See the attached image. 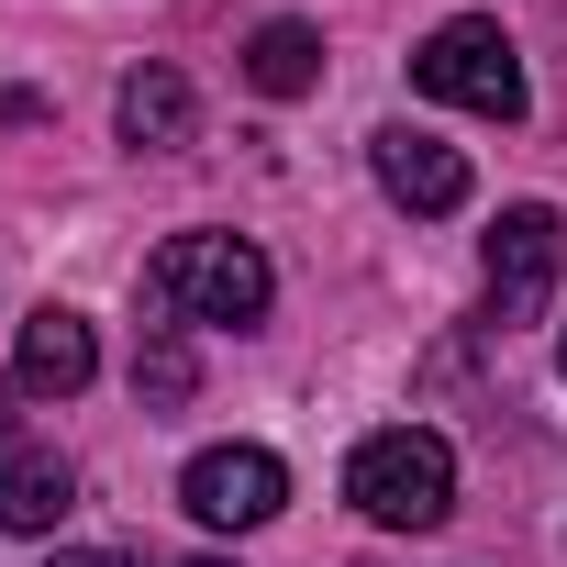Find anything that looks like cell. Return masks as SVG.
<instances>
[{
    "mask_svg": "<svg viewBox=\"0 0 567 567\" xmlns=\"http://www.w3.org/2000/svg\"><path fill=\"white\" fill-rule=\"evenodd\" d=\"M346 501H357L368 523H390V534H434V523L456 512V456H445V434H412V423L368 434V445L346 456Z\"/></svg>",
    "mask_w": 567,
    "mask_h": 567,
    "instance_id": "obj_1",
    "label": "cell"
},
{
    "mask_svg": "<svg viewBox=\"0 0 567 567\" xmlns=\"http://www.w3.org/2000/svg\"><path fill=\"white\" fill-rule=\"evenodd\" d=\"M145 290L178 323H256L267 312V256L245 234H167L156 267H145Z\"/></svg>",
    "mask_w": 567,
    "mask_h": 567,
    "instance_id": "obj_2",
    "label": "cell"
},
{
    "mask_svg": "<svg viewBox=\"0 0 567 567\" xmlns=\"http://www.w3.org/2000/svg\"><path fill=\"white\" fill-rule=\"evenodd\" d=\"M412 90L423 101H456V112H478V123H523V56H512V34L501 23H434L423 45H412Z\"/></svg>",
    "mask_w": 567,
    "mask_h": 567,
    "instance_id": "obj_3",
    "label": "cell"
},
{
    "mask_svg": "<svg viewBox=\"0 0 567 567\" xmlns=\"http://www.w3.org/2000/svg\"><path fill=\"white\" fill-rule=\"evenodd\" d=\"M178 501L200 523H223V534H256V523H278V501H290V467H278L267 445H212V456H189Z\"/></svg>",
    "mask_w": 567,
    "mask_h": 567,
    "instance_id": "obj_4",
    "label": "cell"
},
{
    "mask_svg": "<svg viewBox=\"0 0 567 567\" xmlns=\"http://www.w3.org/2000/svg\"><path fill=\"white\" fill-rule=\"evenodd\" d=\"M556 256H567V223H556L545 200H512V212L489 223V301H501V323H523V312L556 290Z\"/></svg>",
    "mask_w": 567,
    "mask_h": 567,
    "instance_id": "obj_5",
    "label": "cell"
},
{
    "mask_svg": "<svg viewBox=\"0 0 567 567\" xmlns=\"http://www.w3.org/2000/svg\"><path fill=\"white\" fill-rule=\"evenodd\" d=\"M368 156H379V189H390L401 212H467V156L434 145L423 123H390Z\"/></svg>",
    "mask_w": 567,
    "mask_h": 567,
    "instance_id": "obj_6",
    "label": "cell"
},
{
    "mask_svg": "<svg viewBox=\"0 0 567 567\" xmlns=\"http://www.w3.org/2000/svg\"><path fill=\"white\" fill-rule=\"evenodd\" d=\"M12 379H23L34 401H79V390L101 379V346H90V323H79L68 301H45V312L23 323V357H12Z\"/></svg>",
    "mask_w": 567,
    "mask_h": 567,
    "instance_id": "obj_7",
    "label": "cell"
},
{
    "mask_svg": "<svg viewBox=\"0 0 567 567\" xmlns=\"http://www.w3.org/2000/svg\"><path fill=\"white\" fill-rule=\"evenodd\" d=\"M68 501H79V478L56 445H0V534H56Z\"/></svg>",
    "mask_w": 567,
    "mask_h": 567,
    "instance_id": "obj_8",
    "label": "cell"
},
{
    "mask_svg": "<svg viewBox=\"0 0 567 567\" xmlns=\"http://www.w3.org/2000/svg\"><path fill=\"white\" fill-rule=\"evenodd\" d=\"M189 134H200V101H189V79H178V68H134V79H123V145L167 156V145H189Z\"/></svg>",
    "mask_w": 567,
    "mask_h": 567,
    "instance_id": "obj_9",
    "label": "cell"
},
{
    "mask_svg": "<svg viewBox=\"0 0 567 567\" xmlns=\"http://www.w3.org/2000/svg\"><path fill=\"white\" fill-rule=\"evenodd\" d=\"M245 79H256L267 101H301V90L323 79V34H312V23H256V34H245Z\"/></svg>",
    "mask_w": 567,
    "mask_h": 567,
    "instance_id": "obj_10",
    "label": "cell"
},
{
    "mask_svg": "<svg viewBox=\"0 0 567 567\" xmlns=\"http://www.w3.org/2000/svg\"><path fill=\"white\" fill-rule=\"evenodd\" d=\"M134 379H145V390H156V401H178V390H189V357H178V346H167V357H145V368H134Z\"/></svg>",
    "mask_w": 567,
    "mask_h": 567,
    "instance_id": "obj_11",
    "label": "cell"
},
{
    "mask_svg": "<svg viewBox=\"0 0 567 567\" xmlns=\"http://www.w3.org/2000/svg\"><path fill=\"white\" fill-rule=\"evenodd\" d=\"M45 567H123V556H101V545H68V556H45Z\"/></svg>",
    "mask_w": 567,
    "mask_h": 567,
    "instance_id": "obj_12",
    "label": "cell"
},
{
    "mask_svg": "<svg viewBox=\"0 0 567 567\" xmlns=\"http://www.w3.org/2000/svg\"><path fill=\"white\" fill-rule=\"evenodd\" d=\"M0 445H12V401H0Z\"/></svg>",
    "mask_w": 567,
    "mask_h": 567,
    "instance_id": "obj_13",
    "label": "cell"
},
{
    "mask_svg": "<svg viewBox=\"0 0 567 567\" xmlns=\"http://www.w3.org/2000/svg\"><path fill=\"white\" fill-rule=\"evenodd\" d=\"M189 567H234V556H189Z\"/></svg>",
    "mask_w": 567,
    "mask_h": 567,
    "instance_id": "obj_14",
    "label": "cell"
},
{
    "mask_svg": "<svg viewBox=\"0 0 567 567\" xmlns=\"http://www.w3.org/2000/svg\"><path fill=\"white\" fill-rule=\"evenodd\" d=\"M556 368H567V346H556Z\"/></svg>",
    "mask_w": 567,
    "mask_h": 567,
    "instance_id": "obj_15",
    "label": "cell"
}]
</instances>
